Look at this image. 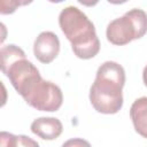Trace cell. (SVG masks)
Listing matches in <instances>:
<instances>
[{"instance_id": "cell-1", "label": "cell", "mask_w": 147, "mask_h": 147, "mask_svg": "<svg viewBox=\"0 0 147 147\" xmlns=\"http://www.w3.org/2000/svg\"><path fill=\"white\" fill-rule=\"evenodd\" d=\"M125 84L124 68L114 61L102 63L90 88V101L101 114L113 115L123 107L122 90Z\"/></svg>"}, {"instance_id": "cell-2", "label": "cell", "mask_w": 147, "mask_h": 147, "mask_svg": "<svg viewBox=\"0 0 147 147\" xmlns=\"http://www.w3.org/2000/svg\"><path fill=\"white\" fill-rule=\"evenodd\" d=\"M59 25L77 57L88 60L99 53L100 41L94 24L80 9L74 6L62 9L59 15Z\"/></svg>"}, {"instance_id": "cell-3", "label": "cell", "mask_w": 147, "mask_h": 147, "mask_svg": "<svg viewBox=\"0 0 147 147\" xmlns=\"http://www.w3.org/2000/svg\"><path fill=\"white\" fill-rule=\"evenodd\" d=\"M16 92L29 106L40 111H56L61 108L63 102L61 88L56 84L45 80L39 71L21 84L20 87L16 88Z\"/></svg>"}, {"instance_id": "cell-4", "label": "cell", "mask_w": 147, "mask_h": 147, "mask_svg": "<svg viewBox=\"0 0 147 147\" xmlns=\"http://www.w3.org/2000/svg\"><path fill=\"white\" fill-rule=\"evenodd\" d=\"M147 32V14L139 8L126 11L122 17L111 21L106 30L107 40L116 46H123L134 39L142 38Z\"/></svg>"}, {"instance_id": "cell-5", "label": "cell", "mask_w": 147, "mask_h": 147, "mask_svg": "<svg viewBox=\"0 0 147 147\" xmlns=\"http://www.w3.org/2000/svg\"><path fill=\"white\" fill-rule=\"evenodd\" d=\"M59 53V37L52 31H44L39 33L33 42V54L36 59L44 64H48L56 59Z\"/></svg>"}, {"instance_id": "cell-6", "label": "cell", "mask_w": 147, "mask_h": 147, "mask_svg": "<svg viewBox=\"0 0 147 147\" xmlns=\"http://www.w3.org/2000/svg\"><path fill=\"white\" fill-rule=\"evenodd\" d=\"M31 132L44 140H54L63 131V125L55 117H39L31 123Z\"/></svg>"}, {"instance_id": "cell-7", "label": "cell", "mask_w": 147, "mask_h": 147, "mask_svg": "<svg viewBox=\"0 0 147 147\" xmlns=\"http://www.w3.org/2000/svg\"><path fill=\"white\" fill-rule=\"evenodd\" d=\"M130 117L136 132L147 139V96H141L132 103Z\"/></svg>"}, {"instance_id": "cell-8", "label": "cell", "mask_w": 147, "mask_h": 147, "mask_svg": "<svg viewBox=\"0 0 147 147\" xmlns=\"http://www.w3.org/2000/svg\"><path fill=\"white\" fill-rule=\"evenodd\" d=\"M1 146H38V142L26 136H15L8 132L0 133Z\"/></svg>"}, {"instance_id": "cell-9", "label": "cell", "mask_w": 147, "mask_h": 147, "mask_svg": "<svg viewBox=\"0 0 147 147\" xmlns=\"http://www.w3.org/2000/svg\"><path fill=\"white\" fill-rule=\"evenodd\" d=\"M20 6H22V0H0V13L2 15L13 14Z\"/></svg>"}, {"instance_id": "cell-10", "label": "cell", "mask_w": 147, "mask_h": 147, "mask_svg": "<svg viewBox=\"0 0 147 147\" xmlns=\"http://www.w3.org/2000/svg\"><path fill=\"white\" fill-rule=\"evenodd\" d=\"M80 5H83V6H85V7H93V6H95L100 0H77Z\"/></svg>"}, {"instance_id": "cell-11", "label": "cell", "mask_w": 147, "mask_h": 147, "mask_svg": "<svg viewBox=\"0 0 147 147\" xmlns=\"http://www.w3.org/2000/svg\"><path fill=\"white\" fill-rule=\"evenodd\" d=\"M77 144H80V145H90L88 142H86V141H83V140H79V139H77V140H71V141H68V142H65L64 145H77Z\"/></svg>"}, {"instance_id": "cell-12", "label": "cell", "mask_w": 147, "mask_h": 147, "mask_svg": "<svg viewBox=\"0 0 147 147\" xmlns=\"http://www.w3.org/2000/svg\"><path fill=\"white\" fill-rule=\"evenodd\" d=\"M109 3H113V5H122V3H125L127 2L129 0H107Z\"/></svg>"}, {"instance_id": "cell-13", "label": "cell", "mask_w": 147, "mask_h": 147, "mask_svg": "<svg viewBox=\"0 0 147 147\" xmlns=\"http://www.w3.org/2000/svg\"><path fill=\"white\" fill-rule=\"evenodd\" d=\"M142 80H144V84L147 86V65L144 68V71H142Z\"/></svg>"}, {"instance_id": "cell-14", "label": "cell", "mask_w": 147, "mask_h": 147, "mask_svg": "<svg viewBox=\"0 0 147 147\" xmlns=\"http://www.w3.org/2000/svg\"><path fill=\"white\" fill-rule=\"evenodd\" d=\"M33 0H22V6H28L32 2Z\"/></svg>"}, {"instance_id": "cell-15", "label": "cell", "mask_w": 147, "mask_h": 147, "mask_svg": "<svg viewBox=\"0 0 147 147\" xmlns=\"http://www.w3.org/2000/svg\"><path fill=\"white\" fill-rule=\"evenodd\" d=\"M49 2H52V3H60V2H63V1H65V0H48Z\"/></svg>"}]
</instances>
